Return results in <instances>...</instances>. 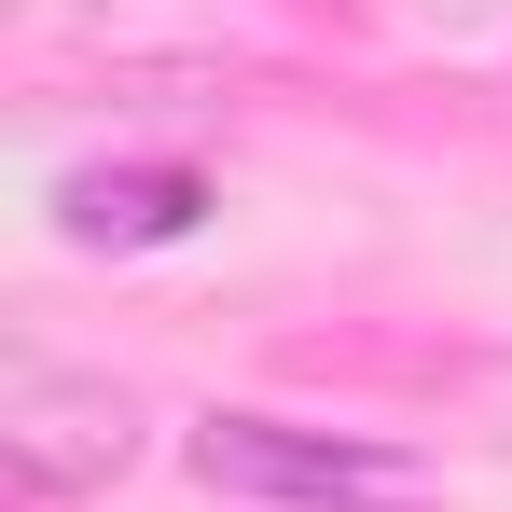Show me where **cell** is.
<instances>
[{
	"instance_id": "obj_2",
	"label": "cell",
	"mask_w": 512,
	"mask_h": 512,
	"mask_svg": "<svg viewBox=\"0 0 512 512\" xmlns=\"http://www.w3.org/2000/svg\"><path fill=\"white\" fill-rule=\"evenodd\" d=\"M194 471L236 485V499H305V512H388V499H416L402 457H374V443H346V429H277V416H208L194 429Z\"/></svg>"
},
{
	"instance_id": "obj_3",
	"label": "cell",
	"mask_w": 512,
	"mask_h": 512,
	"mask_svg": "<svg viewBox=\"0 0 512 512\" xmlns=\"http://www.w3.org/2000/svg\"><path fill=\"white\" fill-rule=\"evenodd\" d=\"M194 208H208V180L194 167H84V180H56V222L70 236H194Z\"/></svg>"
},
{
	"instance_id": "obj_1",
	"label": "cell",
	"mask_w": 512,
	"mask_h": 512,
	"mask_svg": "<svg viewBox=\"0 0 512 512\" xmlns=\"http://www.w3.org/2000/svg\"><path fill=\"white\" fill-rule=\"evenodd\" d=\"M139 471V402L111 374H70V360H14L0 374V485L14 512H70L97 485Z\"/></svg>"
}]
</instances>
